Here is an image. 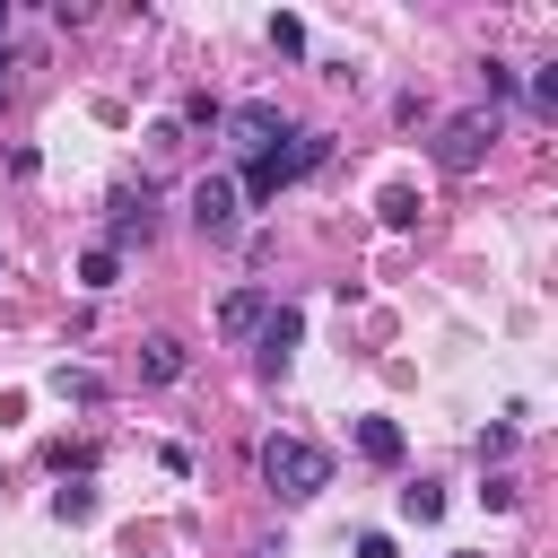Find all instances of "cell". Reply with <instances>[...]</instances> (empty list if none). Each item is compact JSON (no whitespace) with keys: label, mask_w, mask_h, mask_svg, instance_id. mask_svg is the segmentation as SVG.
I'll return each instance as SVG.
<instances>
[{"label":"cell","mask_w":558,"mask_h":558,"mask_svg":"<svg viewBox=\"0 0 558 558\" xmlns=\"http://www.w3.org/2000/svg\"><path fill=\"white\" fill-rule=\"evenodd\" d=\"M262 488H279L288 506H305V497H323L331 488V453L314 445V436H262Z\"/></svg>","instance_id":"6da1fadb"},{"label":"cell","mask_w":558,"mask_h":558,"mask_svg":"<svg viewBox=\"0 0 558 558\" xmlns=\"http://www.w3.org/2000/svg\"><path fill=\"white\" fill-rule=\"evenodd\" d=\"M331 157V131H288V148H270V157H244V183H235V201H270V192H288L296 174H314Z\"/></svg>","instance_id":"7a4b0ae2"},{"label":"cell","mask_w":558,"mask_h":558,"mask_svg":"<svg viewBox=\"0 0 558 558\" xmlns=\"http://www.w3.org/2000/svg\"><path fill=\"white\" fill-rule=\"evenodd\" d=\"M488 140H497V113H488V105H480V113H453V122L436 131V166H445V174H471V166L488 157Z\"/></svg>","instance_id":"3957f363"},{"label":"cell","mask_w":558,"mask_h":558,"mask_svg":"<svg viewBox=\"0 0 558 558\" xmlns=\"http://www.w3.org/2000/svg\"><path fill=\"white\" fill-rule=\"evenodd\" d=\"M218 122H227V140H235L244 157H270V148L288 140V113H279L270 96H253V105H235V113H218Z\"/></svg>","instance_id":"277c9868"},{"label":"cell","mask_w":558,"mask_h":558,"mask_svg":"<svg viewBox=\"0 0 558 558\" xmlns=\"http://www.w3.org/2000/svg\"><path fill=\"white\" fill-rule=\"evenodd\" d=\"M305 340V314L296 305H270L262 314V331H253V357H262V375H288V349Z\"/></svg>","instance_id":"5b68a950"},{"label":"cell","mask_w":558,"mask_h":558,"mask_svg":"<svg viewBox=\"0 0 558 558\" xmlns=\"http://www.w3.org/2000/svg\"><path fill=\"white\" fill-rule=\"evenodd\" d=\"M235 218H244V209H235V183H227V174H201V183H192V227H201V235H235Z\"/></svg>","instance_id":"8992f818"},{"label":"cell","mask_w":558,"mask_h":558,"mask_svg":"<svg viewBox=\"0 0 558 558\" xmlns=\"http://www.w3.org/2000/svg\"><path fill=\"white\" fill-rule=\"evenodd\" d=\"M148 235H157V209H148V183H140V192H113V235H105V244L122 253V244H148Z\"/></svg>","instance_id":"52a82bcc"},{"label":"cell","mask_w":558,"mask_h":558,"mask_svg":"<svg viewBox=\"0 0 558 558\" xmlns=\"http://www.w3.org/2000/svg\"><path fill=\"white\" fill-rule=\"evenodd\" d=\"M262 314H270V296H262V288H235V296L218 305V340H253Z\"/></svg>","instance_id":"ba28073f"},{"label":"cell","mask_w":558,"mask_h":558,"mask_svg":"<svg viewBox=\"0 0 558 558\" xmlns=\"http://www.w3.org/2000/svg\"><path fill=\"white\" fill-rule=\"evenodd\" d=\"M52 392H61V401H78V410H96V401H105V375H96V366H70V357H61V366H52Z\"/></svg>","instance_id":"9c48e42d"},{"label":"cell","mask_w":558,"mask_h":558,"mask_svg":"<svg viewBox=\"0 0 558 558\" xmlns=\"http://www.w3.org/2000/svg\"><path fill=\"white\" fill-rule=\"evenodd\" d=\"M357 453H366L375 471H392V462H401V427H392V418H357Z\"/></svg>","instance_id":"30bf717a"},{"label":"cell","mask_w":558,"mask_h":558,"mask_svg":"<svg viewBox=\"0 0 558 558\" xmlns=\"http://www.w3.org/2000/svg\"><path fill=\"white\" fill-rule=\"evenodd\" d=\"M183 366H192V357H183V340H166V331H157V340L140 349V375H148V384H174Z\"/></svg>","instance_id":"8fae6325"},{"label":"cell","mask_w":558,"mask_h":558,"mask_svg":"<svg viewBox=\"0 0 558 558\" xmlns=\"http://www.w3.org/2000/svg\"><path fill=\"white\" fill-rule=\"evenodd\" d=\"M436 514H445V488H427V480L401 488V523H436Z\"/></svg>","instance_id":"7c38bea8"},{"label":"cell","mask_w":558,"mask_h":558,"mask_svg":"<svg viewBox=\"0 0 558 558\" xmlns=\"http://www.w3.org/2000/svg\"><path fill=\"white\" fill-rule=\"evenodd\" d=\"M78 279H87V288H113V279H122V253H113V244H96V253L78 262Z\"/></svg>","instance_id":"4fadbf2b"},{"label":"cell","mask_w":558,"mask_h":558,"mask_svg":"<svg viewBox=\"0 0 558 558\" xmlns=\"http://www.w3.org/2000/svg\"><path fill=\"white\" fill-rule=\"evenodd\" d=\"M384 227H418V192H410V183L384 192Z\"/></svg>","instance_id":"5bb4252c"},{"label":"cell","mask_w":558,"mask_h":558,"mask_svg":"<svg viewBox=\"0 0 558 558\" xmlns=\"http://www.w3.org/2000/svg\"><path fill=\"white\" fill-rule=\"evenodd\" d=\"M270 44H279V52H288V61H296V52H305V26H296V17H288V9H279V17H270Z\"/></svg>","instance_id":"9a60e30c"},{"label":"cell","mask_w":558,"mask_h":558,"mask_svg":"<svg viewBox=\"0 0 558 558\" xmlns=\"http://www.w3.org/2000/svg\"><path fill=\"white\" fill-rule=\"evenodd\" d=\"M52 514H61V523H87V514H96V497H87V488H61V497H52Z\"/></svg>","instance_id":"2e32d148"},{"label":"cell","mask_w":558,"mask_h":558,"mask_svg":"<svg viewBox=\"0 0 558 558\" xmlns=\"http://www.w3.org/2000/svg\"><path fill=\"white\" fill-rule=\"evenodd\" d=\"M514 497H523V488H514V480H506V471H488V488H480V506H497V514H506V506H514Z\"/></svg>","instance_id":"e0dca14e"},{"label":"cell","mask_w":558,"mask_h":558,"mask_svg":"<svg viewBox=\"0 0 558 558\" xmlns=\"http://www.w3.org/2000/svg\"><path fill=\"white\" fill-rule=\"evenodd\" d=\"M357 558H392V532H366V541H357Z\"/></svg>","instance_id":"ac0fdd59"},{"label":"cell","mask_w":558,"mask_h":558,"mask_svg":"<svg viewBox=\"0 0 558 558\" xmlns=\"http://www.w3.org/2000/svg\"><path fill=\"white\" fill-rule=\"evenodd\" d=\"M0 35H9V0H0Z\"/></svg>","instance_id":"d6986e66"}]
</instances>
